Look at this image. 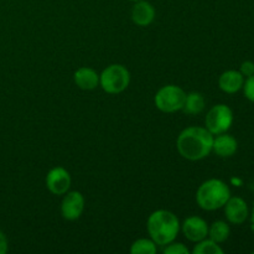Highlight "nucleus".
I'll return each instance as SVG.
<instances>
[{"label": "nucleus", "mask_w": 254, "mask_h": 254, "mask_svg": "<svg viewBox=\"0 0 254 254\" xmlns=\"http://www.w3.org/2000/svg\"><path fill=\"white\" fill-rule=\"evenodd\" d=\"M213 134L202 127L184 129L176 141V148L183 158L196 161L206 158L212 151Z\"/></svg>", "instance_id": "obj_1"}, {"label": "nucleus", "mask_w": 254, "mask_h": 254, "mask_svg": "<svg viewBox=\"0 0 254 254\" xmlns=\"http://www.w3.org/2000/svg\"><path fill=\"white\" fill-rule=\"evenodd\" d=\"M146 227L155 245L166 246L173 243L176 238L180 231V223L173 212L158 210L150 215Z\"/></svg>", "instance_id": "obj_2"}, {"label": "nucleus", "mask_w": 254, "mask_h": 254, "mask_svg": "<svg viewBox=\"0 0 254 254\" xmlns=\"http://www.w3.org/2000/svg\"><path fill=\"white\" fill-rule=\"evenodd\" d=\"M231 192L228 186L218 179H211L205 181L198 188L196 193V201L198 206L206 211H213L226 205Z\"/></svg>", "instance_id": "obj_3"}, {"label": "nucleus", "mask_w": 254, "mask_h": 254, "mask_svg": "<svg viewBox=\"0 0 254 254\" xmlns=\"http://www.w3.org/2000/svg\"><path fill=\"white\" fill-rule=\"evenodd\" d=\"M130 82V73L122 64H111L99 76L102 88L111 94H117L127 89Z\"/></svg>", "instance_id": "obj_4"}, {"label": "nucleus", "mask_w": 254, "mask_h": 254, "mask_svg": "<svg viewBox=\"0 0 254 254\" xmlns=\"http://www.w3.org/2000/svg\"><path fill=\"white\" fill-rule=\"evenodd\" d=\"M186 99V93L183 88L174 84L163 87L155 96V106L164 113H174L181 111Z\"/></svg>", "instance_id": "obj_5"}, {"label": "nucleus", "mask_w": 254, "mask_h": 254, "mask_svg": "<svg viewBox=\"0 0 254 254\" xmlns=\"http://www.w3.org/2000/svg\"><path fill=\"white\" fill-rule=\"evenodd\" d=\"M233 122V113L226 104H217L206 116V129L213 135L226 133Z\"/></svg>", "instance_id": "obj_6"}, {"label": "nucleus", "mask_w": 254, "mask_h": 254, "mask_svg": "<svg viewBox=\"0 0 254 254\" xmlns=\"http://www.w3.org/2000/svg\"><path fill=\"white\" fill-rule=\"evenodd\" d=\"M46 186L54 195H64L71 186V176L64 168H55L46 176Z\"/></svg>", "instance_id": "obj_7"}, {"label": "nucleus", "mask_w": 254, "mask_h": 254, "mask_svg": "<svg viewBox=\"0 0 254 254\" xmlns=\"http://www.w3.org/2000/svg\"><path fill=\"white\" fill-rule=\"evenodd\" d=\"M84 210V198L78 191H72L64 196L61 205V212L64 220L74 221L81 217Z\"/></svg>", "instance_id": "obj_8"}, {"label": "nucleus", "mask_w": 254, "mask_h": 254, "mask_svg": "<svg viewBox=\"0 0 254 254\" xmlns=\"http://www.w3.org/2000/svg\"><path fill=\"white\" fill-rule=\"evenodd\" d=\"M183 232L191 242H200L208 236V226L201 217H189L183 223Z\"/></svg>", "instance_id": "obj_9"}, {"label": "nucleus", "mask_w": 254, "mask_h": 254, "mask_svg": "<svg viewBox=\"0 0 254 254\" xmlns=\"http://www.w3.org/2000/svg\"><path fill=\"white\" fill-rule=\"evenodd\" d=\"M227 220L233 225H241L248 217V206L241 197H230L225 205Z\"/></svg>", "instance_id": "obj_10"}, {"label": "nucleus", "mask_w": 254, "mask_h": 254, "mask_svg": "<svg viewBox=\"0 0 254 254\" xmlns=\"http://www.w3.org/2000/svg\"><path fill=\"white\" fill-rule=\"evenodd\" d=\"M154 17H155V10L148 1L139 0L131 10V19L134 24L139 26H148L153 22Z\"/></svg>", "instance_id": "obj_11"}, {"label": "nucleus", "mask_w": 254, "mask_h": 254, "mask_svg": "<svg viewBox=\"0 0 254 254\" xmlns=\"http://www.w3.org/2000/svg\"><path fill=\"white\" fill-rule=\"evenodd\" d=\"M212 150L221 158L232 156L237 151V140L228 134H218L217 138H213Z\"/></svg>", "instance_id": "obj_12"}, {"label": "nucleus", "mask_w": 254, "mask_h": 254, "mask_svg": "<svg viewBox=\"0 0 254 254\" xmlns=\"http://www.w3.org/2000/svg\"><path fill=\"white\" fill-rule=\"evenodd\" d=\"M74 83L77 87L84 91H91L94 89L99 84V76L94 69L89 67H82L74 72Z\"/></svg>", "instance_id": "obj_13"}, {"label": "nucleus", "mask_w": 254, "mask_h": 254, "mask_svg": "<svg viewBox=\"0 0 254 254\" xmlns=\"http://www.w3.org/2000/svg\"><path fill=\"white\" fill-rule=\"evenodd\" d=\"M243 74L238 71H226L218 79L220 88L226 93H236L243 87Z\"/></svg>", "instance_id": "obj_14"}, {"label": "nucleus", "mask_w": 254, "mask_h": 254, "mask_svg": "<svg viewBox=\"0 0 254 254\" xmlns=\"http://www.w3.org/2000/svg\"><path fill=\"white\" fill-rule=\"evenodd\" d=\"M203 108H205V98L202 97V94L197 93V92L186 94L185 103L183 107V111L186 114L196 116V114H200L203 111Z\"/></svg>", "instance_id": "obj_15"}, {"label": "nucleus", "mask_w": 254, "mask_h": 254, "mask_svg": "<svg viewBox=\"0 0 254 254\" xmlns=\"http://www.w3.org/2000/svg\"><path fill=\"white\" fill-rule=\"evenodd\" d=\"M230 227L226 222L223 221H216L212 223L210 228H208V236H210V240L215 241L216 243H222L230 236Z\"/></svg>", "instance_id": "obj_16"}, {"label": "nucleus", "mask_w": 254, "mask_h": 254, "mask_svg": "<svg viewBox=\"0 0 254 254\" xmlns=\"http://www.w3.org/2000/svg\"><path fill=\"white\" fill-rule=\"evenodd\" d=\"M130 252L131 254H155L156 245L153 240L141 238L131 245Z\"/></svg>", "instance_id": "obj_17"}, {"label": "nucleus", "mask_w": 254, "mask_h": 254, "mask_svg": "<svg viewBox=\"0 0 254 254\" xmlns=\"http://www.w3.org/2000/svg\"><path fill=\"white\" fill-rule=\"evenodd\" d=\"M193 248V254H222V248L212 240H202Z\"/></svg>", "instance_id": "obj_18"}, {"label": "nucleus", "mask_w": 254, "mask_h": 254, "mask_svg": "<svg viewBox=\"0 0 254 254\" xmlns=\"http://www.w3.org/2000/svg\"><path fill=\"white\" fill-rule=\"evenodd\" d=\"M165 254H189V250L181 243H173L164 250Z\"/></svg>", "instance_id": "obj_19"}, {"label": "nucleus", "mask_w": 254, "mask_h": 254, "mask_svg": "<svg viewBox=\"0 0 254 254\" xmlns=\"http://www.w3.org/2000/svg\"><path fill=\"white\" fill-rule=\"evenodd\" d=\"M243 88H245V96L251 102H254V74L248 77L247 81L243 83Z\"/></svg>", "instance_id": "obj_20"}, {"label": "nucleus", "mask_w": 254, "mask_h": 254, "mask_svg": "<svg viewBox=\"0 0 254 254\" xmlns=\"http://www.w3.org/2000/svg\"><path fill=\"white\" fill-rule=\"evenodd\" d=\"M241 73L243 76H253L254 74V64L252 61H246L243 62L242 66H241Z\"/></svg>", "instance_id": "obj_21"}, {"label": "nucleus", "mask_w": 254, "mask_h": 254, "mask_svg": "<svg viewBox=\"0 0 254 254\" xmlns=\"http://www.w3.org/2000/svg\"><path fill=\"white\" fill-rule=\"evenodd\" d=\"M7 252V238L4 233L0 231V254H5Z\"/></svg>", "instance_id": "obj_22"}, {"label": "nucleus", "mask_w": 254, "mask_h": 254, "mask_svg": "<svg viewBox=\"0 0 254 254\" xmlns=\"http://www.w3.org/2000/svg\"><path fill=\"white\" fill-rule=\"evenodd\" d=\"M253 228H254V211H253Z\"/></svg>", "instance_id": "obj_23"}, {"label": "nucleus", "mask_w": 254, "mask_h": 254, "mask_svg": "<svg viewBox=\"0 0 254 254\" xmlns=\"http://www.w3.org/2000/svg\"><path fill=\"white\" fill-rule=\"evenodd\" d=\"M131 1H139V0H131Z\"/></svg>", "instance_id": "obj_24"}]
</instances>
